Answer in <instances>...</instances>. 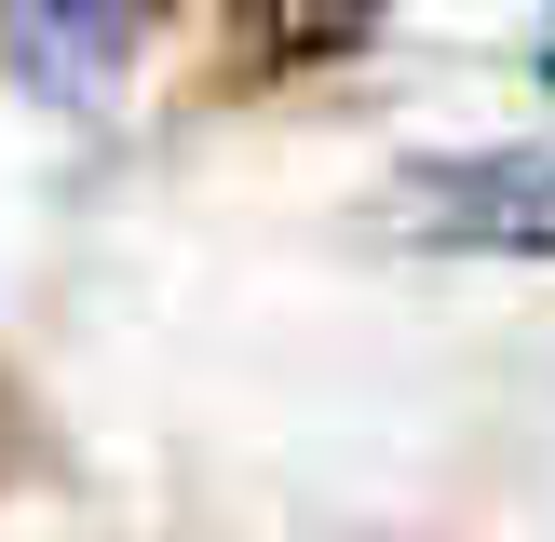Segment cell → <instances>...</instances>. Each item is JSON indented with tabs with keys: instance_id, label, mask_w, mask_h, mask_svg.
I'll use <instances>...</instances> for the list:
<instances>
[{
	"instance_id": "6da1fadb",
	"label": "cell",
	"mask_w": 555,
	"mask_h": 542,
	"mask_svg": "<svg viewBox=\"0 0 555 542\" xmlns=\"http://www.w3.org/2000/svg\"><path fill=\"white\" fill-rule=\"evenodd\" d=\"M406 231H421V244H475V258H555V150L421 163Z\"/></svg>"
},
{
	"instance_id": "7a4b0ae2",
	"label": "cell",
	"mask_w": 555,
	"mask_h": 542,
	"mask_svg": "<svg viewBox=\"0 0 555 542\" xmlns=\"http://www.w3.org/2000/svg\"><path fill=\"white\" fill-rule=\"evenodd\" d=\"M135 27H150V0H0V54L54 95H95L135 54Z\"/></svg>"
},
{
	"instance_id": "3957f363",
	"label": "cell",
	"mask_w": 555,
	"mask_h": 542,
	"mask_svg": "<svg viewBox=\"0 0 555 542\" xmlns=\"http://www.w3.org/2000/svg\"><path fill=\"white\" fill-rule=\"evenodd\" d=\"M366 27H379V0H244L258 68H325V54H352Z\"/></svg>"
},
{
	"instance_id": "277c9868",
	"label": "cell",
	"mask_w": 555,
	"mask_h": 542,
	"mask_svg": "<svg viewBox=\"0 0 555 542\" xmlns=\"http://www.w3.org/2000/svg\"><path fill=\"white\" fill-rule=\"evenodd\" d=\"M542 68H555V41H542Z\"/></svg>"
}]
</instances>
